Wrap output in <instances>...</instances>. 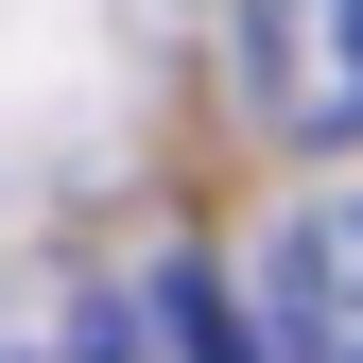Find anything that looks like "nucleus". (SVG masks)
<instances>
[{
  "label": "nucleus",
  "instance_id": "obj_4",
  "mask_svg": "<svg viewBox=\"0 0 363 363\" xmlns=\"http://www.w3.org/2000/svg\"><path fill=\"white\" fill-rule=\"evenodd\" d=\"M18 363H139V346H121V311H86V294H69V311H52V329H35V346H18Z\"/></svg>",
  "mask_w": 363,
  "mask_h": 363
},
{
  "label": "nucleus",
  "instance_id": "obj_3",
  "mask_svg": "<svg viewBox=\"0 0 363 363\" xmlns=\"http://www.w3.org/2000/svg\"><path fill=\"white\" fill-rule=\"evenodd\" d=\"M156 329H173V363H259V346H242V311L208 294V259H173V277H156Z\"/></svg>",
  "mask_w": 363,
  "mask_h": 363
},
{
  "label": "nucleus",
  "instance_id": "obj_1",
  "mask_svg": "<svg viewBox=\"0 0 363 363\" xmlns=\"http://www.w3.org/2000/svg\"><path fill=\"white\" fill-rule=\"evenodd\" d=\"M242 104H259V139L346 156L363 139V0H242Z\"/></svg>",
  "mask_w": 363,
  "mask_h": 363
},
{
  "label": "nucleus",
  "instance_id": "obj_2",
  "mask_svg": "<svg viewBox=\"0 0 363 363\" xmlns=\"http://www.w3.org/2000/svg\"><path fill=\"white\" fill-rule=\"evenodd\" d=\"M259 363H363V191L259 242Z\"/></svg>",
  "mask_w": 363,
  "mask_h": 363
}]
</instances>
